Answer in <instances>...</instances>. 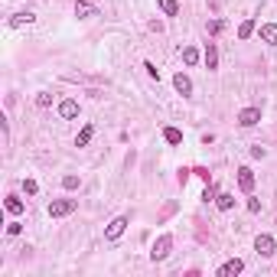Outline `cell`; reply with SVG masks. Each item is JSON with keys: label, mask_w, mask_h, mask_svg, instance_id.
Listing matches in <instances>:
<instances>
[{"label": "cell", "mask_w": 277, "mask_h": 277, "mask_svg": "<svg viewBox=\"0 0 277 277\" xmlns=\"http://www.w3.org/2000/svg\"><path fill=\"white\" fill-rule=\"evenodd\" d=\"M75 209H79V199H52V202H49V215H52V219L72 215Z\"/></svg>", "instance_id": "obj_1"}, {"label": "cell", "mask_w": 277, "mask_h": 277, "mask_svg": "<svg viewBox=\"0 0 277 277\" xmlns=\"http://www.w3.org/2000/svg\"><path fill=\"white\" fill-rule=\"evenodd\" d=\"M127 225H131V215H118V219H111V225L104 229V238H108V241H118V238L127 231Z\"/></svg>", "instance_id": "obj_2"}, {"label": "cell", "mask_w": 277, "mask_h": 277, "mask_svg": "<svg viewBox=\"0 0 277 277\" xmlns=\"http://www.w3.org/2000/svg\"><path fill=\"white\" fill-rule=\"evenodd\" d=\"M170 248H173V235H160L157 241H153V248H150V258L153 261H163L166 254H170Z\"/></svg>", "instance_id": "obj_3"}, {"label": "cell", "mask_w": 277, "mask_h": 277, "mask_svg": "<svg viewBox=\"0 0 277 277\" xmlns=\"http://www.w3.org/2000/svg\"><path fill=\"white\" fill-rule=\"evenodd\" d=\"M254 251L261 254V258H271V254L277 251V241L271 235H258V238H254Z\"/></svg>", "instance_id": "obj_4"}, {"label": "cell", "mask_w": 277, "mask_h": 277, "mask_svg": "<svg viewBox=\"0 0 277 277\" xmlns=\"http://www.w3.org/2000/svg\"><path fill=\"white\" fill-rule=\"evenodd\" d=\"M261 121V108H245V111H238V124L241 127H254Z\"/></svg>", "instance_id": "obj_5"}, {"label": "cell", "mask_w": 277, "mask_h": 277, "mask_svg": "<svg viewBox=\"0 0 277 277\" xmlns=\"http://www.w3.org/2000/svg\"><path fill=\"white\" fill-rule=\"evenodd\" d=\"M241 271H245V261H241V258H231V261H225L219 268V277H235V274H241Z\"/></svg>", "instance_id": "obj_6"}, {"label": "cell", "mask_w": 277, "mask_h": 277, "mask_svg": "<svg viewBox=\"0 0 277 277\" xmlns=\"http://www.w3.org/2000/svg\"><path fill=\"white\" fill-rule=\"evenodd\" d=\"M238 186H241V192L254 189V170L251 166H241V170H238Z\"/></svg>", "instance_id": "obj_7"}, {"label": "cell", "mask_w": 277, "mask_h": 277, "mask_svg": "<svg viewBox=\"0 0 277 277\" xmlns=\"http://www.w3.org/2000/svg\"><path fill=\"white\" fill-rule=\"evenodd\" d=\"M75 16L92 20V16H98V7H95V3H88V0H75Z\"/></svg>", "instance_id": "obj_8"}, {"label": "cell", "mask_w": 277, "mask_h": 277, "mask_svg": "<svg viewBox=\"0 0 277 277\" xmlns=\"http://www.w3.org/2000/svg\"><path fill=\"white\" fill-rule=\"evenodd\" d=\"M59 118H65V121L79 118V101H72V98H65V101L59 104Z\"/></svg>", "instance_id": "obj_9"}, {"label": "cell", "mask_w": 277, "mask_h": 277, "mask_svg": "<svg viewBox=\"0 0 277 277\" xmlns=\"http://www.w3.org/2000/svg\"><path fill=\"white\" fill-rule=\"evenodd\" d=\"M173 88L180 92L183 98H186V95H192V82H189V75H183V72H180V75H173Z\"/></svg>", "instance_id": "obj_10"}, {"label": "cell", "mask_w": 277, "mask_h": 277, "mask_svg": "<svg viewBox=\"0 0 277 277\" xmlns=\"http://www.w3.org/2000/svg\"><path fill=\"white\" fill-rule=\"evenodd\" d=\"M202 59H206V69H215V65H219V49H215V43H206Z\"/></svg>", "instance_id": "obj_11"}, {"label": "cell", "mask_w": 277, "mask_h": 277, "mask_svg": "<svg viewBox=\"0 0 277 277\" xmlns=\"http://www.w3.org/2000/svg\"><path fill=\"white\" fill-rule=\"evenodd\" d=\"M261 40L268 46H277V26L274 23H261Z\"/></svg>", "instance_id": "obj_12"}, {"label": "cell", "mask_w": 277, "mask_h": 277, "mask_svg": "<svg viewBox=\"0 0 277 277\" xmlns=\"http://www.w3.org/2000/svg\"><path fill=\"white\" fill-rule=\"evenodd\" d=\"M33 20H36V16H33L30 10H23V13H13V16H10V26H30Z\"/></svg>", "instance_id": "obj_13"}, {"label": "cell", "mask_w": 277, "mask_h": 277, "mask_svg": "<svg viewBox=\"0 0 277 277\" xmlns=\"http://www.w3.org/2000/svg\"><path fill=\"white\" fill-rule=\"evenodd\" d=\"M215 206H219L222 212H229V209L235 206V196H231V192H222V196H215Z\"/></svg>", "instance_id": "obj_14"}, {"label": "cell", "mask_w": 277, "mask_h": 277, "mask_svg": "<svg viewBox=\"0 0 277 277\" xmlns=\"http://www.w3.org/2000/svg\"><path fill=\"white\" fill-rule=\"evenodd\" d=\"M157 7L163 10L166 16H176V13H180V3H176V0H157Z\"/></svg>", "instance_id": "obj_15"}, {"label": "cell", "mask_w": 277, "mask_h": 277, "mask_svg": "<svg viewBox=\"0 0 277 277\" xmlns=\"http://www.w3.org/2000/svg\"><path fill=\"white\" fill-rule=\"evenodd\" d=\"M92 134H95V127H92V124H85V127H82V134L75 137V147H88V140H92Z\"/></svg>", "instance_id": "obj_16"}, {"label": "cell", "mask_w": 277, "mask_h": 277, "mask_svg": "<svg viewBox=\"0 0 277 277\" xmlns=\"http://www.w3.org/2000/svg\"><path fill=\"white\" fill-rule=\"evenodd\" d=\"M3 206H7V212H10V215H20V212H23V199L7 196V202H3Z\"/></svg>", "instance_id": "obj_17"}, {"label": "cell", "mask_w": 277, "mask_h": 277, "mask_svg": "<svg viewBox=\"0 0 277 277\" xmlns=\"http://www.w3.org/2000/svg\"><path fill=\"white\" fill-rule=\"evenodd\" d=\"M183 62H186V65H196V62H199V49H196V46H186V49H183Z\"/></svg>", "instance_id": "obj_18"}, {"label": "cell", "mask_w": 277, "mask_h": 277, "mask_svg": "<svg viewBox=\"0 0 277 277\" xmlns=\"http://www.w3.org/2000/svg\"><path fill=\"white\" fill-rule=\"evenodd\" d=\"M251 33H254V20H245L238 26V40H251Z\"/></svg>", "instance_id": "obj_19"}, {"label": "cell", "mask_w": 277, "mask_h": 277, "mask_svg": "<svg viewBox=\"0 0 277 277\" xmlns=\"http://www.w3.org/2000/svg\"><path fill=\"white\" fill-rule=\"evenodd\" d=\"M163 137H166V143H183V134L176 131V127H166V131H163Z\"/></svg>", "instance_id": "obj_20"}, {"label": "cell", "mask_w": 277, "mask_h": 277, "mask_svg": "<svg viewBox=\"0 0 277 277\" xmlns=\"http://www.w3.org/2000/svg\"><path fill=\"white\" fill-rule=\"evenodd\" d=\"M49 104H52V95H49V92H40V95H36V108H49Z\"/></svg>", "instance_id": "obj_21"}, {"label": "cell", "mask_w": 277, "mask_h": 277, "mask_svg": "<svg viewBox=\"0 0 277 277\" xmlns=\"http://www.w3.org/2000/svg\"><path fill=\"white\" fill-rule=\"evenodd\" d=\"M23 189H26V196H36V192H40V183L36 180H23Z\"/></svg>", "instance_id": "obj_22"}, {"label": "cell", "mask_w": 277, "mask_h": 277, "mask_svg": "<svg viewBox=\"0 0 277 277\" xmlns=\"http://www.w3.org/2000/svg\"><path fill=\"white\" fill-rule=\"evenodd\" d=\"M62 186H65V189H79V176H62Z\"/></svg>", "instance_id": "obj_23"}, {"label": "cell", "mask_w": 277, "mask_h": 277, "mask_svg": "<svg viewBox=\"0 0 277 277\" xmlns=\"http://www.w3.org/2000/svg\"><path fill=\"white\" fill-rule=\"evenodd\" d=\"M222 30H225L222 20H212V23H209V36H215V33H222Z\"/></svg>", "instance_id": "obj_24"}, {"label": "cell", "mask_w": 277, "mask_h": 277, "mask_svg": "<svg viewBox=\"0 0 277 277\" xmlns=\"http://www.w3.org/2000/svg\"><path fill=\"white\" fill-rule=\"evenodd\" d=\"M143 69H147V75H150V79H160V69L153 62H143Z\"/></svg>", "instance_id": "obj_25"}, {"label": "cell", "mask_w": 277, "mask_h": 277, "mask_svg": "<svg viewBox=\"0 0 277 277\" xmlns=\"http://www.w3.org/2000/svg\"><path fill=\"white\" fill-rule=\"evenodd\" d=\"M20 231H23V225H20V222H10V225H7V235H20Z\"/></svg>", "instance_id": "obj_26"}, {"label": "cell", "mask_w": 277, "mask_h": 277, "mask_svg": "<svg viewBox=\"0 0 277 277\" xmlns=\"http://www.w3.org/2000/svg\"><path fill=\"white\" fill-rule=\"evenodd\" d=\"M248 212H261V202H258V199H248Z\"/></svg>", "instance_id": "obj_27"}]
</instances>
